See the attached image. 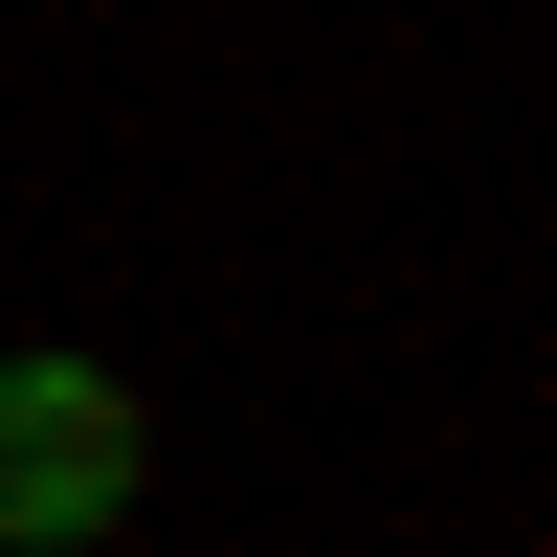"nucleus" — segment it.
Returning a JSON list of instances; mask_svg holds the SVG:
<instances>
[{"mask_svg":"<svg viewBox=\"0 0 557 557\" xmlns=\"http://www.w3.org/2000/svg\"><path fill=\"white\" fill-rule=\"evenodd\" d=\"M134 491H157V424L112 357H0V557L134 535Z\"/></svg>","mask_w":557,"mask_h":557,"instance_id":"obj_1","label":"nucleus"}]
</instances>
